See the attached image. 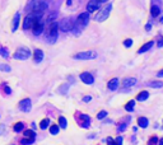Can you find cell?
<instances>
[{
	"label": "cell",
	"instance_id": "obj_27",
	"mask_svg": "<svg viewBox=\"0 0 163 145\" xmlns=\"http://www.w3.org/2000/svg\"><path fill=\"white\" fill-rule=\"evenodd\" d=\"M148 85L152 88H161V87H163V82H149Z\"/></svg>",
	"mask_w": 163,
	"mask_h": 145
},
{
	"label": "cell",
	"instance_id": "obj_44",
	"mask_svg": "<svg viewBox=\"0 0 163 145\" xmlns=\"http://www.w3.org/2000/svg\"><path fill=\"white\" fill-rule=\"evenodd\" d=\"M4 129H5V125H1V126H0V134L3 133V130H4Z\"/></svg>",
	"mask_w": 163,
	"mask_h": 145
},
{
	"label": "cell",
	"instance_id": "obj_7",
	"mask_svg": "<svg viewBox=\"0 0 163 145\" xmlns=\"http://www.w3.org/2000/svg\"><path fill=\"white\" fill-rule=\"evenodd\" d=\"M75 120L79 124V126H82V127H84V129H88L89 127V124H91V118H89V116L78 113V115H75Z\"/></svg>",
	"mask_w": 163,
	"mask_h": 145
},
{
	"label": "cell",
	"instance_id": "obj_26",
	"mask_svg": "<svg viewBox=\"0 0 163 145\" xmlns=\"http://www.w3.org/2000/svg\"><path fill=\"white\" fill-rule=\"evenodd\" d=\"M134 104H135V102L134 101H129L126 103V106H125V109L127 112H131V111H134Z\"/></svg>",
	"mask_w": 163,
	"mask_h": 145
},
{
	"label": "cell",
	"instance_id": "obj_16",
	"mask_svg": "<svg viewBox=\"0 0 163 145\" xmlns=\"http://www.w3.org/2000/svg\"><path fill=\"white\" fill-rule=\"evenodd\" d=\"M119 84H120L119 79H117V78H112L110 82L107 83V88L110 89V91H116V89L119 88Z\"/></svg>",
	"mask_w": 163,
	"mask_h": 145
},
{
	"label": "cell",
	"instance_id": "obj_5",
	"mask_svg": "<svg viewBox=\"0 0 163 145\" xmlns=\"http://www.w3.org/2000/svg\"><path fill=\"white\" fill-rule=\"evenodd\" d=\"M74 19L73 18H64L61 22L59 23V28L63 32H70V31H73V28H74Z\"/></svg>",
	"mask_w": 163,
	"mask_h": 145
},
{
	"label": "cell",
	"instance_id": "obj_4",
	"mask_svg": "<svg viewBox=\"0 0 163 145\" xmlns=\"http://www.w3.org/2000/svg\"><path fill=\"white\" fill-rule=\"evenodd\" d=\"M98 54L96 51H84V52H79L73 56V59L75 60H94L97 59Z\"/></svg>",
	"mask_w": 163,
	"mask_h": 145
},
{
	"label": "cell",
	"instance_id": "obj_25",
	"mask_svg": "<svg viewBox=\"0 0 163 145\" xmlns=\"http://www.w3.org/2000/svg\"><path fill=\"white\" fill-rule=\"evenodd\" d=\"M49 125H50V120H49V118H43V120L40 122V127L42 129V130H45L46 127H49Z\"/></svg>",
	"mask_w": 163,
	"mask_h": 145
},
{
	"label": "cell",
	"instance_id": "obj_23",
	"mask_svg": "<svg viewBox=\"0 0 163 145\" xmlns=\"http://www.w3.org/2000/svg\"><path fill=\"white\" fill-rule=\"evenodd\" d=\"M23 129H24V125L22 124V122H17V124H14V126H13V130H14L15 133H21Z\"/></svg>",
	"mask_w": 163,
	"mask_h": 145
},
{
	"label": "cell",
	"instance_id": "obj_14",
	"mask_svg": "<svg viewBox=\"0 0 163 145\" xmlns=\"http://www.w3.org/2000/svg\"><path fill=\"white\" fill-rule=\"evenodd\" d=\"M98 8H100V3H97L96 0H91V1L87 4V10H88V13L97 12Z\"/></svg>",
	"mask_w": 163,
	"mask_h": 145
},
{
	"label": "cell",
	"instance_id": "obj_2",
	"mask_svg": "<svg viewBox=\"0 0 163 145\" xmlns=\"http://www.w3.org/2000/svg\"><path fill=\"white\" fill-rule=\"evenodd\" d=\"M57 30H59V23L56 22H52L50 24V28H49V33L46 36V42L49 45H54L57 40Z\"/></svg>",
	"mask_w": 163,
	"mask_h": 145
},
{
	"label": "cell",
	"instance_id": "obj_31",
	"mask_svg": "<svg viewBox=\"0 0 163 145\" xmlns=\"http://www.w3.org/2000/svg\"><path fill=\"white\" fill-rule=\"evenodd\" d=\"M50 133L52 135L59 134V126H56V125H51L50 126Z\"/></svg>",
	"mask_w": 163,
	"mask_h": 145
},
{
	"label": "cell",
	"instance_id": "obj_8",
	"mask_svg": "<svg viewBox=\"0 0 163 145\" xmlns=\"http://www.w3.org/2000/svg\"><path fill=\"white\" fill-rule=\"evenodd\" d=\"M30 8L32 9V13H43V10L47 8V4L43 1H36L31 4Z\"/></svg>",
	"mask_w": 163,
	"mask_h": 145
},
{
	"label": "cell",
	"instance_id": "obj_32",
	"mask_svg": "<svg viewBox=\"0 0 163 145\" xmlns=\"http://www.w3.org/2000/svg\"><path fill=\"white\" fill-rule=\"evenodd\" d=\"M0 70L1 71H6V73H9L12 70V67L9 66V65H5V64H0Z\"/></svg>",
	"mask_w": 163,
	"mask_h": 145
},
{
	"label": "cell",
	"instance_id": "obj_29",
	"mask_svg": "<svg viewBox=\"0 0 163 145\" xmlns=\"http://www.w3.org/2000/svg\"><path fill=\"white\" fill-rule=\"evenodd\" d=\"M34 143V139H27V137H23V139H21V144L22 145H31Z\"/></svg>",
	"mask_w": 163,
	"mask_h": 145
},
{
	"label": "cell",
	"instance_id": "obj_43",
	"mask_svg": "<svg viewBox=\"0 0 163 145\" xmlns=\"http://www.w3.org/2000/svg\"><path fill=\"white\" fill-rule=\"evenodd\" d=\"M151 28H152V25H151V23H148V24H146V25H145V30H146V31H151Z\"/></svg>",
	"mask_w": 163,
	"mask_h": 145
},
{
	"label": "cell",
	"instance_id": "obj_6",
	"mask_svg": "<svg viewBox=\"0 0 163 145\" xmlns=\"http://www.w3.org/2000/svg\"><path fill=\"white\" fill-rule=\"evenodd\" d=\"M111 10H112V4H107V6L105 9H102V10L98 13L97 15H96V22H105L106 19L108 18V15H110Z\"/></svg>",
	"mask_w": 163,
	"mask_h": 145
},
{
	"label": "cell",
	"instance_id": "obj_1",
	"mask_svg": "<svg viewBox=\"0 0 163 145\" xmlns=\"http://www.w3.org/2000/svg\"><path fill=\"white\" fill-rule=\"evenodd\" d=\"M41 18H42V13H31V14H28L27 17L24 18L23 28L24 30H30L34 23H37V22L41 21Z\"/></svg>",
	"mask_w": 163,
	"mask_h": 145
},
{
	"label": "cell",
	"instance_id": "obj_30",
	"mask_svg": "<svg viewBox=\"0 0 163 145\" xmlns=\"http://www.w3.org/2000/svg\"><path fill=\"white\" fill-rule=\"evenodd\" d=\"M126 126L127 125L125 124V122H122L121 121L119 125H117V131H120V133H122V131H125L126 130Z\"/></svg>",
	"mask_w": 163,
	"mask_h": 145
},
{
	"label": "cell",
	"instance_id": "obj_20",
	"mask_svg": "<svg viewBox=\"0 0 163 145\" xmlns=\"http://www.w3.org/2000/svg\"><path fill=\"white\" fill-rule=\"evenodd\" d=\"M148 97H149V93L146 91H143L136 96V99H138L139 102H143V101H145V99H148Z\"/></svg>",
	"mask_w": 163,
	"mask_h": 145
},
{
	"label": "cell",
	"instance_id": "obj_9",
	"mask_svg": "<svg viewBox=\"0 0 163 145\" xmlns=\"http://www.w3.org/2000/svg\"><path fill=\"white\" fill-rule=\"evenodd\" d=\"M19 109L23 112H30L31 108H32V103H31V99L30 98H24L19 102Z\"/></svg>",
	"mask_w": 163,
	"mask_h": 145
},
{
	"label": "cell",
	"instance_id": "obj_12",
	"mask_svg": "<svg viewBox=\"0 0 163 145\" xmlns=\"http://www.w3.org/2000/svg\"><path fill=\"white\" fill-rule=\"evenodd\" d=\"M32 31H33V34H36V36H40L41 33H42L43 31V23L42 22H37V23H34L32 25Z\"/></svg>",
	"mask_w": 163,
	"mask_h": 145
},
{
	"label": "cell",
	"instance_id": "obj_33",
	"mask_svg": "<svg viewBox=\"0 0 163 145\" xmlns=\"http://www.w3.org/2000/svg\"><path fill=\"white\" fill-rule=\"evenodd\" d=\"M157 144H158V137L153 135V136L151 137V140L148 141V145H157Z\"/></svg>",
	"mask_w": 163,
	"mask_h": 145
},
{
	"label": "cell",
	"instance_id": "obj_13",
	"mask_svg": "<svg viewBox=\"0 0 163 145\" xmlns=\"http://www.w3.org/2000/svg\"><path fill=\"white\" fill-rule=\"evenodd\" d=\"M136 78H125L122 79V83H121V85L124 87V88H129V87H133L136 84Z\"/></svg>",
	"mask_w": 163,
	"mask_h": 145
},
{
	"label": "cell",
	"instance_id": "obj_36",
	"mask_svg": "<svg viewBox=\"0 0 163 145\" xmlns=\"http://www.w3.org/2000/svg\"><path fill=\"white\" fill-rule=\"evenodd\" d=\"M68 89H69V85H68V84H63V87L59 89V91H60V93H63V94H65V93L68 92Z\"/></svg>",
	"mask_w": 163,
	"mask_h": 145
},
{
	"label": "cell",
	"instance_id": "obj_42",
	"mask_svg": "<svg viewBox=\"0 0 163 145\" xmlns=\"http://www.w3.org/2000/svg\"><path fill=\"white\" fill-rule=\"evenodd\" d=\"M91 97H84V98H83V101H84V102H89V101H91Z\"/></svg>",
	"mask_w": 163,
	"mask_h": 145
},
{
	"label": "cell",
	"instance_id": "obj_37",
	"mask_svg": "<svg viewBox=\"0 0 163 145\" xmlns=\"http://www.w3.org/2000/svg\"><path fill=\"white\" fill-rule=\"evenodd\" d=\"M131 45H133V40H130V38L124 42V46H125V47H131Z\"/></svg>",
	"mask_w": 163,
	"mask_h": 145
},
{
	"label": "cell",
	"instance_id": "obj_38",
	"mask_svg": "<svg viewBox=\"0 0 163 145\" xmlns=\"http://www.w3.org/2000/svg\"><path fill=\"white\" fill-rule=\"evenodd\" d=\"M107 145H117V143H116V141H113L111 137H108V139H107Z\"/></svg>",
	"mask_w": 163,
	"mask_h": 145
},
{
	"label": "cell",
	"instance_id": "obj_19",
	"mask_svg": "<svg viewBox=\"0 0 163 145\" xmlns=\"http://www.w3.org/2000/svg\"><path fill=\"white\" fill-rule=\"evenodd\" d=\"M153 45H154V42H153V41H149V42H148V43H145V45H144V46H142V47H140V48H139V51H138V52H139V54H143V52H146V51H148V50H151V48H152V46H153Z\"/></svg>",
	"mask_w": 163,
	"mask_h": 145
},
{
	"label": "cell",
	"instance_id": "obj_46",
	"mask_svg": "<svg viewBox=\"0 0 163 145\" xmlns=\"http://www.w3.org/2000/svg\"><path fill=\"white\" fill-rule=\"evenodd\" d=\"M159 145H163V137H162L161 140H159Z\"/></svg>",
	"mask_w": 163,
	"mask_h": 145
},
{
	"label": "cell",
	"instance_id": "obj_39",
	"mask_svg": "<svg viewBox=\"0 0 163 145\" xmlns=\"http://www.w3.org/2000/svg\"><path fill=\"white\" fill-rule=\"evenodd\" d=\"M116 143H117V145H121V144H122V137H121V136H119V137H117Z\"/></svg>",
	"mask_w": 163,
	"mask_h": 145
},
{
	"label": "cell",
	"instance_id": "obj_41",
	"mask_svg": "<svg viewBox=\"0 0 163 145\" xmlns=\"http://www.w3.org/2000/svg\"><path fill=\"white\" fill-rule=\"evenodd\" d=\"M157 76H158V78H163V69H162V70H159L158 74H157Z\"/></svg>",
	"mask_w": 163,
	"mask_h": 145
},
{
	"label": "cell",
	"instance_id": "obj_35",
	"mask_svg": "<svg viewBox=\"0 0 163 145\" xmlns=\"http://www.w3.org/2000/svg\"><path fill=\"white\" fill-rule=\"evenodd\" d=\"M106 116H107V112H106V111H101L100 113L97 115V118H98V120H103Z\"/></svg>",
	"mask_w": 163,
	"mask_h": 145
},
{
	"label": "cell",
	"instance_id": "obj_15",
	"mask_svg": "<svg viewBox=\"0 0 163 145\" xmlns=\"http://www.w3.org/2000/svg\"><path fill=\"white\" fill-rule=\"evenodd\" d=\"M43 60V52H42V50H34V52H33V61H34V64H40L41 61Z\"/></svg>",
	"mask_w": 163,
	"mask_h": 145
},
{
	"label": "cell",
	"instance_id": "obj_11",
	"mask_svg": "<svg viewBox=\"0 0 163 145\" xmlns=\"http://www.w3.org/2000/svg\"><path fill=\"white\" fill-rule=\"evenodd\" d=\"M80 79H82L83 83H85V84H93L94 83V78L91 73H82Z\"/></svg>",
	"mask_w": 163,
	"mask_h": 145
},
{
	"label": "cell",
	"instance_id": "obj_18",
	"mask_svg": "<svg viewBox=\"0 0 163 145\" xmlns=\"http://www.w3.org/2000/svg\"><path fill=\"white\" fill-rule=\"evenodd\" d=\"M148 118L146 117H143V116H140V117H138V125L140 127H143V129H145V127H148Z\"/></svg>",
	"mask_w": 163,
	"mask_h": 145
},
{
	"label": "cell",
	"instance_id": "obj_22",
	"mask_svg": "<svg viewBox=\"0 0 163 145\" xmlns=\"http://www.w3.org/2000/svg\"><path fill=\"white\" fill-rule=\"evenodd\" d=\"M23 136L27 137V139H36V133L33 130H25Z\"/></svg>",
	"mask_w": 163,
	"mask_h": 145
},
{
	"label": "cell",
	"instance_id": "obj_28",
	"mask_svg": "<svg viewBox=\"0 0 163 145\" xmlns=\"http://www.w3.org/2000/svg\"><path fill=\"white\" fill-rule=\"evenodd\" d=\"M0 56H1V57H8V56H9V51H8V48L0 46Z\"/></svg>",
	"mask_w": 163,
	"mask_h": 145
},
{
	"label": "cell",
	"instance_id": "obj_3",
	"mask_svg": "<svg viewBox=\"0 0 163 145\" xmlns=\"http://www.w3.org/2000/svg\"><path fill=\"white\" fill-rule=\"evenodd\" d=\"M13 57L15 60H28L31 57V51L28 47H21L14 52Z\"/></svg>",
	"mask_w": 163,
	"mask_h": 145
},
{
	"label": "cell",
	"instance_id": "obj_34",
	"mask_svg": "<svg viewBox=\"0 0 163 145\" xmlns=\"http://www.w3.org/2000/svg\"><path fill=\"white\" fill-rule=\"evenodd\" d=\"M3 87H1V89H3V92H4L5 93V94H10V93H12V89L10 88H9V87L8 85H6V84H1Z\"/></svg>",
	"mask_w": 163,
	"mask_h": 145
},
{
	"label": "cell",
	"instance_id": "obj_17",
	"mask_svg": "<svg viewBox=\"0 0 163 145\" xmlns=\"http://www.w3.org/2000/svg\"><path fill=\"white\" fill-rule=\"evenodd\" d=\"M19 19H21V15H19V13H17V14H15V17H14V19H13V24H12V31L13 32L17 31V28L19 25Z\"/></svg>",
	"mask_w": 163,
	"mask_h": 145
},
{
	"label": "cell",
	"instance_id": "obj_10",
	"mask_svg": "<svg viewBox=\"0 0 163 145\" xmlns=\"http://www.w3.org/2000/svg\"><path fill=\"white\" fill-rule=\"evenodd\" d=\"M88 21H89V14L88 13H82V14L78 15L76 18V25H80V27H84V25L88 24Z\"/></svg>",
	"mask_w": 163,
	"mask_h": 145
},
{
	"label": "cell",
	"instance_id": "obj_45",
	"mask_svg": "<svg viewBox=\"0 0 163 145\" xmlns=\"http://www.w3.org/2000/svg\"><path fill=\"white\" fill-rule=\"evenodd\" d=\"M97 3H105V1H107V0H96Z\"/></svg>",
	"mask_w": 163,
	"mask_h": 145
},
{
	"label": "cell",
	"instance_id": "obj_21",
	"mask_svg": "<svg viewBox=\"0 0 163 145\" xmlns=\"http://www.w3.org/2000/svg\"><path fill=\"white\" fill-rule=\"evenodd\" d=\"M151 14H152V17H159V14H161V9L158 8V6H155V5H152L151 6Z\"/></svg>",
	"mask_w": 163,
	"mask_h": 145
},
{
	"label": "cell",
	"instance_id": "obj_24",
	"mask_svg": "<svg viewBox=\"0 0 163 145\" xmlns=\"http://www.w3.org/2000/svg\"><path fill=\"white\" fill-rule=\"evenodd\" d=\"M59 126L63 127V129H66V126H68V122H66V118L63 117V116H60L59 117Z\"/></svg>",
	"mask_w": 163,
	"mask_h": 145
},
{
	"label": "cell",
	"instance_id": "obj_40",
	"mask_svg": "<svg viewBox=\"0 0 163 145\" xmlns=\"http://www.w3.org/2000/svg\"><path fill=\"white\" fill-rule=\"evenodd\" d=\"M158 46H159V47H163V37L159 38V41H158Z\"/></svg>",
	"mask_w": 163,
	"mask_h": 145
}]
</instances>
